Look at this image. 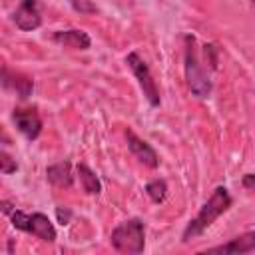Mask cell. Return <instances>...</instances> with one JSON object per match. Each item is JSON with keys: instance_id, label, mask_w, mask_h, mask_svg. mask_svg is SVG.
Here are the masks:
<instances>
[{"instance_id": "obj_13", "label": "cell", "mask_w": 255, "mask_h": 255, "mask_svg": "<svg viewBox=\"0 0 255 255\" xmlns=\"http://www.w3.org/2000/svg\"><path fill=\"white\" fill-rule=\"evenodd\" d=\"M76 171H78L80 183H82V187H84L86 193H90V195H98V193L102 191V183H100L98 175H96L88 165L80 163V165L76 167Z\"/></svg>"}, {"instance_id": "obj_6", "label": "cell", "mask_w": 255, "mask_h": 255, "mask_svg": "<svg viewBox=\"0 0 255 255\" xmlns=\"http://www.w3.org/2000/svg\"><path fill=\"white\" fill-rule=\"evenodd\" d=\"M12 120L18 128V131L30 141L36 139L42 131V120L34 108H16L12 114Z\"/></svg>"}, {"instance_id": "obj_1", "label": "cell", "mask_w": 255, "mask_h": 255, "mask_svg": "<svg viewBox=\"0 0 255 255\" xmlns=\"http://www.w3.org/2000/svg\"><path fill=\"white\" fill-rule=\"evenodd\" d=\"M231 207V195L227 191V187L219 185L215 187V191L211 193V197L201 205L199 213L187 223V227L183 229V235H181V241H191L195 237H199L207 227L213 225V221L223 215L227 209Z\"/></svg>"}, {"instance_id": "obj_3", "label": "cell", "mask_w": 255, "mask_h": 255, "mask_svg": "<svg viewBox=\"0 0 255 255\" xmlns=\"http://www.w3.org/2000/svg\"><path fill=\"white\" fill-rule=\"evenodd\" d=\"M110 243L118 253H129V255L141 253L145 247V229H143L141 219L133 217V219H126L124 223H120L112 231Z\"/></svg>"}, {"instance_id": "obj_17", "label": "cell", "mask_w": 255, "mask_h": 255, "mask_svg": "<svg viewBox=\"0 0 255 255\" xmlns=\"http://www.w3.org/2000/svg\"><path fill=\"white\" fill-rule=\"evenodd\" d=\"M243 187L249 191H255V175L253 173H245L243 175Z\"/></svg>"}, {"instance_id": "obj_12", "label": "cell", "mask_w": 255, "mask_h": 255, "mask_svg": "<svg viewBox=\"0 0 255 255\" xmlns=\"http://www.w3.org/2000/svg\"><path fill=\"white\" fill-rule=\"evenodd\" d=\"M46 177L52 185H58V187H70L72 181H74V175H72V165L68 161H60V163H54L46 169Z\"/></svg>"}, {"instance_id": "obj_14", "label": "cell", "mask_w": 255, "mask_h": 255, "mask_svg": "<svg viewBox=\"0 0 255 255\" xmlns=\"http://www.w3.org/2000/svg\"><path fill=\"white\" fill-rule=\"evenodd\" d=\"M145 193L153 203H161L167 197V185L163 179H151L149 183H145Z\"/></svg>"}, {"instance_id": "obj_7", "label": "cell", "mask_w": 255, "mask_h": 255, "mask_svg": "<svg viewBox=\"0 0 255 255\" xmlns=\"http://www.w3.org/2000/svg\"><path fill=\"white\" fill-rule=\"evenodd\" d=\"M12 20H14V24L22 32H32V30L40 28L42 16H40V10H38L36 0H20L16 12L12 14Z\"/></svg>"}, {"instance_id": "obj_5", "label": "cell", "mask_w": 255, "mask_h": 255, "mask_svg": "<svg viewBox=\"0 0 255 255\" xmlns=\"http://www.w3.org/2000/svg\"><path fill=\"white\" fill-rule=\"evenodd\" d=\"M126 64L129 66L131 74L135 76V80H137V84H139L145 100L149 102V106L157 108L159 106V90H157V84H155V80H153L147 64L143 62V58L137 52H129L126 56Z\"/></svg>"}, {"instance_id": "obj_9", "label": "cell", "mask_w": 255, "mask_h": 255, "mask_svg": "<svg viewBox=\"0 0 255 255\" xmlns=\"http://www.w3.org/2000/svg\"><path fill=\"white\" fill-rule=\"evenodd\" d=\"M2 86H4L6 90L16 92V96H18L20 100H26V98L32 94V90H34L32 78H28V76H24V74H18V72H12L8 66L2 68Z\"/></svg>"}, {"instance_id": "obj_18", "label": "cell", "mask_w": 255, "mask_h": 255, "mask_svg": "<svg viewBox=\"0 0 255 255\" xmlns=\"http://www.w3.org/2000/svg\"><path fill=\"white\" fill-rule=\"evenodd\" d=\"M72 4H74V8L76 10H92V6L88 4V0H72Z\"/></svg>"}, {"instance_id": "obj_16", "label": "cell", "mask_w": 255, "mask_h": 255, "mask_svg": "<svg viewBox=\"0 0 255 255\" xmlns=\"http://www.w3.org/2000/svg\"><path fill=\"white\" fill-rule=\"evenodd\" d=\"M56 215H58V219H60V223L62 225H68L70 223V209H66V207H58L56 209Z\"/></svg>"}, {"instance_id": "obj_19", "label": "cell", "mask_w": 255, "mask_h": 255, "mask_svg": "<svg viewBox=\"0 0 255 255\" xmlns=\"http://www.w3.org/2000/svg\"><path fill=\"white\" fill-rule=\"evenodd\" d=\"M2 211H4L6 215H10V213L14 211V207H12V205H10L8 201H2Z\"/></svg>"}, {"instance_id": "obj_15", "label": "cell", "mask_w": 255, "mask_h": 255, "mask_svg": "<svg viewBox=\"0 0 255 255\" xmlns=\"http://www.w3.org/2000/svg\"><path fill=\"white\" fill-rule=\"evenodd\" d=\"M16 169H18L16 159H12V157L6 153V149H2V151H0V171H2L4 175H8V173H14Z\"/></svg>"}, {"instance_id": "obj_11", "label": "cell", "mask_w": 255, "mask_h": 255, "mask_svg": "<svg viewBox=\"0 0 255 255\" xmlns=\"http://www.w3.org/2000/svg\"><path fill=\"white\" fill-rule=\"evenodd\" d=\"M251 251H255V231L243 233L225 245L207 249V253H251Z\"/></svg>"}, {"instance_id": "obj_10", "label": "cell", "mask_w": 255, "mask_h": 255, "mask_svg": "<svg viewBox=\"0 0 255 255\" xmlns=\"http://www.w3.org/2000/svg\"><path fill=\"white\" fill-rule=\"evenodd\" d=\"M52 40L60 46H66V48H74V50H88L92 40L90 36L84 32V30H56L52 34Z\"/></svg>"}, {"instance_id": "obj_4", "label": "cell", "mask_w": 255, "mask_h": 255, "mask_svg": "<svg viewBox=\"0 0 255 255\" xmlns=\"http://www.w3.org/2000/svg\"><path fill=\"white\" fill-rule=\"evenodd\" d=\"M10 219H12V225L16 229H20V231L32 233L38 239L48 241V243H54L56 241V235H58L56 233V227L48 219V215H44V213H24V211L14 209L10 213Z\"/></svg>"}, {"instance_id": "obj_8", "label": "cell", "mask_w": 255, "mask_h": 255, "mask_svg": "<svg viewBox=\"0 0 255 255\" xmlns=\"http://www.w3.org/2000/svg\"><path fill=\"white\" fill-rule=\"evenodd\" d=\"M126 139H128V149L131 151V155H133L139 163H143V165H147V167H157V165H159V157H157L155 149H153L147 141H143L141 137H137L131 129L126 131Z\"/></svg>"}, {"instance_id": "obj_2", "label": "cell", "mask_w": 255, "mask_h": 255, "mask_svg": "<svg viewBox=\"0 0 255 255\" xmlns=\"http://www.w3.org/2000/svg\"><path fill=\"white\" fill-rule=\"evenodd\" d=\"M185 52H183V70H185V80L189 86V92L195 98H207L211 92V78L207 64H203L199 50H197V40L195 36L187 34L185 38Z\"/></svg>"}, {"instance_id": "obj_20", "label": "cell", "mask_w": 255, "mask_h": 255, "mask_svg": "<svg viewBox=\"0 0 255 255\" xmlns=\"http://www.w3.org/2000/svg\"><path fill=\"white\" fill-rule=\"evenodd\" d=\"M253 2H255V0H253Z\"/></svg>"}]
</instances>
